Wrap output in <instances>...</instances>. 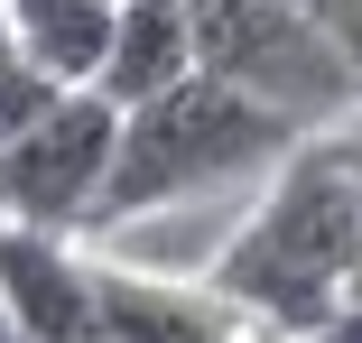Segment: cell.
Listing matches in <instances>:
<instances>
[{"mask_svg":"<svg viewBox=\"0 0 362 343\" xmlns=\"http://www.w3.org/2000/svg\"><path fill=\"white\" fill-rule=\"evenodd\" d=\"M362 269V186L334 149V130H307L298 149L269 167V195L251 204V223L214 251L204 279L223 288L260 343H298L325 325Z\"/></svg>","mask_w":362,"mask_h":343,"instance_id":"cell-1","label":"cell"},{"mask_svg":"<svg viewBox=\"0 0 362 343\" xmlns=\"http://www.w3.org/2000/svg\"><path fill=\"white\" fill-rule=\"evenodd\" d=\"M307 130L269 112L260 93L223 84V75H195L168 84L158 102H130L121 112V149H112V186H103V223H139V214H168L186 195L214 186H251L269 176Z\"/></svg>","mask_w":362,"mask_h":343,"instance_id":"cell-2","label":"cell"},{"mask_svg":"<svg viewBox=\"0 0 362 343\" xmlns=\"http://www.w3.org/2000/svg\"><path fill=\"white\" fill-rule=\"evenodd\" d=\"M195 10V56L204 75H223L242 93H260L269 112H288L298 130H334L362 112V65L288 0H186Z\"/></svg>","mask_w":362,"mask_h":343,"instance_id":"cell-3","label":"cell"},{"mask_svg":"<svg viewBox=\"0 0 362 343\" xmlns=\"http://www.w3.org/2000/svg\"><path fill=\"white\" fill-rule=\"evenodd\" d=\"M121 149V102L103 84H65L47 121H28L0 149V214L37 223V232H93L103 223V186Z\"/></svg>","mask_w":362,"mask_h":343,"instance_id":"cell-4","label":"cell"},{"mask_svg":"<svg viewBox=\"0 0 362 343\" xmlns=\"http://www.w3.org/2000/svg\"><path fill=\"white\" fill-rule=\"evenodd\" d=\"M0 315L28 343H103V269L75 251V232L0 223Z\"/></svg>","mask_w":362,"mask_h":343,"instance_id":"cell-5","label":"cell"},{"mask_svg":"<svg viewBox=\"0 0 362 343\" xmlns=\"http://www.w3.org/2000/svg\"><path fill=\"white\" fill-rule=\"evenodd\" d=\"M103 343H260V334L214 279L103 269Z\"/></svg>","mask_w":362,"mask_h":343,"instance_id":"cell-6","label":"cell"},{"mask_svg":"<svg viewBox=\"0 0 362 343\" xmlns=\"http://www.w3.org/2000/svg\"><path fill=\"white\" fill-rule=\"evenodd\" d=\"M195 10L186 0H121V28H112V56H103V93L130 112V102H158L168 84L195 75Z\"/></svg>","mask_w":362,"mask_h":343,"instance_id":"cell-7","label":"cell"},{"mask_svg":"<svg viewBox=\"0 0 362 343\" xmlns=\"http://www.w3.org/2000/svg\"><path fill=\"white\" fill-rule=\"evenodd\" d=\"M0 10H10V37L56 84H93L112 56V28H121V0H0Z\"/></svg>","mask_w":362,"mask_h":343,"instance_id":"cell-8","label":"cell"},{"mask_svg":"<svg viewBox=\"0 0 362 343\" xmlns=\"http://www.w3.org/2000/svg\"><path fill=\"white\" fill-rule=\"evenodd\" d=\"M56 93H65V84L47 75L28 47H10V56H0V149H10L28 121H47V102H56Z\"/></svg>","mask_w":362,"mask_h":343,"instance_id":"cell-9","label":"cell"},{"mask_svg":"<svg viewBox=\"0 0 362 343\" xmlns=\"http://www.w3.org/2000/svg\"><path fill=\"white\" fill-rule=\"evenodd\" d=\"M288 10H307V19H316L353 65H362V0H288Z\"/></svg>","mask_w":362,"mask_h":343,"instance_id":"cell-10","label":"cell"},{"mask_svg":"<svg viewBox=\"0 0 362 343\" xmlns=\"http://www.w3.org/2000/svg\"><path fill=\"white\" fill-rule=\"evenodd\" d=\"M298 343H362V297H344V306H334L325 325H307Z\"/></svg>","mask_w":362,"mask_h":343,"instance_id":"cell-11","label":"cell"},{"mask_svg":"<svg viewBox=\"0 0 362 343\" xmlns=\"http://www.w3.org/2000/svg\"><path fill=\"white\" fill-rule=\"evenodd\" d=\"M334 149H344V167H353V186H362V121H334Z\"/></svg>","mask_w":362,"mask_h":343,"instance_id":"cell-12","label":"cell"},{"mask_svg":"<svg viewBox=\"0 0 362 343\" xmlns=\"http://www.w3.org/2000/svg\"><path fill=\"white\" fill-rule=\"evenodd\" d=\"M10 47H19V37H10V10H0V56H10Z\"/></svg>","mask_w":362,"mask_h":343,"instance_id":"cell-13","label":"cell"},{"mask_svg":"<svg viewBox=\"0 0 362 343\" xmlns=\"http://www.w3.org/2000/svg\"><path fill=\"white\" fill-rule=\"evenodd\" d=\"M0 343H28V334H19V325H10V315H0Z\"/></svg>","mask_w":362,"mask_h":343,"instance_id":"cell-14","label":"cell"},{"mask_svg":"<svg viewBox=\"0 0 362 343\" xmlns=\"http://www.w3.org/2000/svg\"><path fill=\"white\" fill-rule=\"evenodd\" d=\"M344 297H362V269H353V288H344Z\"/></svg>","mask_w":362,"mask_h":343,"instance_id":"cell-15","label":"cell"},{"mask_svg":"<svg viewBox=\"0 0 362 343\" xmlns=\"http://www.w3.org/2000/svg\"><path fill=\"white\" fill-rule=\"evenodd\" d=\"M0 223H10V214H0Z\"/></svg>","mask_w":362,"mask_h":343,"instance_id":"cell-16","label":"cell"}]
</instances>
